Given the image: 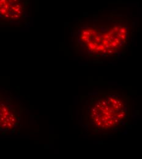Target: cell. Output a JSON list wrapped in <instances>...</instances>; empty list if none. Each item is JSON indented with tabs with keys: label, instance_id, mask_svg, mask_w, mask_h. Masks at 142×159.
<instances>
[{
	"label": "cell",
	"instance_id": "1",
	"mask_svg": "<svg viewBox=\"0 0 142 159\" xmlns=\"http://www.w3.org/2000/svg\"><path fill=\"white\" fill-rule=\"evenodd\" d=\"M132 113L130 96L121 89L109 88L85 97L80 122L91 135H113L129 126Z\"/></svg>",
	"mask_w": 142,
	"mask_h": 159
},
{
	"label": "cell",
	"instance_id": "2",
	"mask_svg": "<svg viewBox=\"0 0 142 159\" xmlns=\"http://www.w3.org/2000/svg\"><path fill=\"white\" fill-rule=\"evenodd\" d=\"M129 38L124 25L110 26H86L79 30V44L88 55L95 58L113 57L120 54Z\"/></svg>",
	"mask_w": 142,
	"mask_h": 159
}]
</instances>
